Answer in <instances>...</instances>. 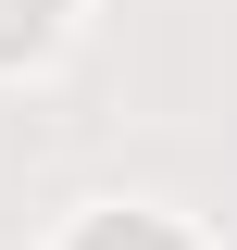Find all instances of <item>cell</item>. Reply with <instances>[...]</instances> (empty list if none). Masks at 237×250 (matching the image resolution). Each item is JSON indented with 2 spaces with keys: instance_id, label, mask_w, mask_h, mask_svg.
Here are the masks:
<instances>
[{
  "instance_id": "cell-1",
  "label": "cell",
  "mask_w": 237,
  "mask_h": 250,
  "mask_svg": "<svg viewBox=\"0 0 237 250\" xmlns=\"http://www.w3.org/2000/svg\"><path fill=\"white\" fill-rule=\"evenodd\" d=\"M75 250H175V238H162V225H150V213H113V225H88V238H75Z\"/></svg>"
},
{
  "instance_id": "cell-2",
  "label": "cell",
  "mask_w": 237,
  "mask_h": 250,
  "mask_svg": "<svg viewBox=\"0 0 237 250\" xmlns=\"http://www.w3.org/2000/svg\"><path fill=\"white\" fill-rule=\"evenodd\" d=\"M38 38H50V0H0V62L38 50Z\"/></svg>"
}]
</instances>
